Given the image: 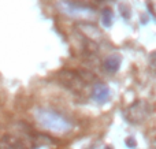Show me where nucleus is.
I'll return each mask as SVG.
<instances>
[{
  "instance_id": "1",
  "label": "nucleus",
  "mask_w": 156,
  "mask_h": 149,
  "mask_svg": "<svg viewBox=\"0 0 156 149\" xmlns=\"http://www.w3.org/2000/svg\"><path fill=\"white\" fill-rule=\"evenodd\" d=\"M34 118L43 127L54 133H66L71 129V123L67 118L48 108L34 109Z\"/></svg>"
},
{
  "instance_id": "2",
  "label": "nucleus",
  "mask_w": 156,
  "mask_h": 149,
  "mask_svg": "<svg viewBox=\"0 0 156 149\" xmlns=\"http://www.w3.org/2000/svg\"><path fill=\"white\" fill-rule=\"evenodd\" d=\"M63 8L66 10V12L70 14L73 16H82V18H90L93 16L94 11L93 8H90V5L85 4L81 2H74V0H63L62 2Z\"/></svg>"
},
{
  "instance_id": "3",
  "label": "nucleus",
  "mask_w": 156,
  "mask_h": 149,
  "mask_svg": "<svg viewBox=\"0 0 156 149\" xmlns=\"http://www.w3.org/2000/svg\"><path fill=\"white\" fill-rule=\"evenodd\" d=\"M92 97L97 103H105L108 100V97H110V89L104 84H97L92 90Z\"/></svg>"
},
{
  "instance_id": "4",
  "label": "nucleus",
  "mask_w": 156,
  "mask_h": 149,
  "mask_svg": "<svg viewBox=\"0 0 156 149\" xmlns=\"http://www.w3.org/2000/svg\"><path fill=\"white\" fill-rule=\"evenodd\" d=\"M121 66V59L119 56H110L105 62V67H107L108 71H116Z\"/></svg>"
},
{
  "instance_id": "5",
  "label": "nucleus",
  "mask_w": 156,
  "mask_h": 149,
  "mask_svg": "<svg viewBox=\"0 0 156 149\" xmlns=\"http://www.w3.org/2000/svg\"><path fill=\"white\" fill-rule=\"evenodd\" d=\"M110 18H111V14L108 10H105V12L103 14V21H104L105 25H110Z\"/></svg>"
}]
</instances>
